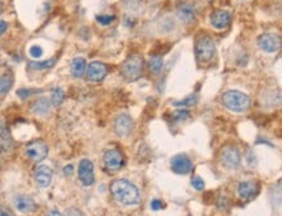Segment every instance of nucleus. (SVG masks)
Masks as SVG:
<instances>
[{
  "mask_svg": "<svg viewBox=\"0 0 282 216\" xmlns=\"http://www.w3.org/2000/svg\"><path fill=\"white\" fill-rule=\"evenodd\" d=\"M196 102H198L196 95H190L187 96L186 99L181 100V102H173V106H176V107H190V106L195 104Z\"/></svg>",
  "mask_w": 282,
  "mask_h": 216,
  "instance_id": "393cba45",
  "label": "nucleus"
},
{
  "mask_svg": "<svg viewBox=\"0 0 282 216\" xmlns=\"http://www.w3.org/2000/svg\"><path fill=\"white\" fill-rule=\"evenodd\" d=\"M0 216H15L8 207H0Z\"/></svg>",
  "mask_w": 282,
  "mask_h": 216,
  "instance_id": "473e14b6",
  "label": "nucleus"
},
{
  "mask_svg": "<svg viewBox=\"0 0 282 216\" xmlns=\"http://www.w3.org/2000/svg\"><path fill=\"white\" fill-rule=\"evenodd\" d=\"M26 155L33 162H42L48 155V146L43 141H33L26 146Z\"/></svg>",
  "mask_w": 282,
  "mask_h": 216,
  "instance_id": "0eeeda50",
  "label": "nucleus"
},
{
  "mask_svg": "<svg viewBox=\"0 0 282 216\" xmlns=\"http://www.w3.org/2000/svg\"><path fill=\"white\" fill-rule=\"evenodd\" d=\"M64 99H65V94H64L63 89H60V88L53 89V91H52V94H51V99H50L52 106L59 107L60 104L64 102Z\"/></svg>",
  "mask_w": 282,
  "mask_h": 216,
  "instance_id": "5701e85b",
  "label": "nucleus"
},
{
  "mask_svg": "<svg viewBox=\"0 0 282 216\" xmlns=\"http://www.w3.org/2000/svg\"><path fill=\"white\" fill-rule=\"evenodd\" d=\"M259 192V186L254 181H243L238 186V196L241 199H252Z\"/></svg>",
  "mask_w": 282,
  "mask_h": 216,
  "instance_id": "4468645a",
  "label": "nucleus"
},
{
  "mask_svg": "<svg viewBox=\"0 0 282 216\" xmlns=\"http://www.w3.org/2000/svg\"><path fill=\"white\" fill-rule=\"evenodd\" d=\"M111 192L116 200L123 206H134L138 204L141 200L139 189L133 182L125 179L113 181V184L111 185Z\"/></svg>",
  "mask_w": 282,
  "mask_h": 216,
  "instance_id": "f257e3e1",
  "label": "nucleus"
},
{
  "mask_svg": "<svg viewBox=\"0 0 282 216\" xmlns=\"http://www.w3.org/2000/svg\"><path fill=\"white\" fill-rule=\"evenodd\" d=\"M55 64H56L55 59H48V60L44 61H30V63H29V67L32 69H35V71H44V69L52 68Z\"/></svg>",
  "mask_w": 282,
  "mask_h": 216,
  "instance_id": "412c9836",
  "label": "nucleus"
},
{
  "mask_svg": "<svg viewBox=\"0 0 282 216\" xmlns=\"http://www.w3.org/2000/svg\"><path fill=\"white\" fill-rule=\"evenodd\" d=\"M113 20H115V17L109 16V15H99V16H96V21H98L100 25H103V26L109 25Z\"/></svg>",
  "mask_w": 282,
  "mask_h": 216,
  "instance_id": "bb28decb",
  "label": "nucleus"
},
{
  "mask_svg": "<svg viewBox=\"0 0 282 216\" xmlns=\"http://www.w3.org/2000/svg\"><path fill=\"white\" fill-rule=\"evenodd\" d=\"M171 168L177 175H187V173H190L193 164H191V160L189 159V156L185 155V154H178V155L172 158Z\"/></svg>",
  "mask_w": 282,
  "mask_h": 216,
  "instance_id": "9d476101",
  "label": "nucleus"
},
{
  "mask_svg": "<svg viewBox=\"0 0 282 216\" xmlns=\"http://www.w3.org/2000/svg\"><path fill=\"white\" fill-rule=\"evenodd\" d=\"M13 85V77L11 74H4L0 77V95H4L11 90Z\"/></svg>",
  "mask_w": 282,
  "mask_h": 216,
  "instance_id": "4be33fe9",
  "label": "nucleus"
},
{
  "mask_svg": "<svg viewBox=\"0 0 282 216\" xmlns=\"http://www.w3.org/2000/svg\"><path fill=\"white\" fill-rule=\"evenodd\" d=\"M103 163L108 172L112 173L117 172V171H120V169L123 168V154H121L119 150H115V148L107 150L103 155Z\"/></svg>",
  "mask_w": 282,
  "mask_h": 216,
  "instance_id": "423d86ee",
  "label": "nucleus"
},
{
  "mask_svg": "<svg viewBox=\"0 0 282 216\" xmlns=\"http://www.w3.org/2000/svg\"><path fill=\"white\" fill-rule=\"evenodd\" d=\"M221 102L228 108L229 111L233 112H245L250 107V98L238 90H229V91L224 92L221 96Z\"/></svg>",
  "mask_w": 282,
  "mask_h": 216,
  "instance_id": "f03ea898",
  "label": "nucleus"
},
{
  "mask_svg": "<svg viewBox=\"0 0 282 216\" xmlns=\"http://www.w3.org/2000/svg\"><path fill=\"white\" fill-rule=\"evenodd\" d=\"M142 71H143V59L139 55L129 56L121 67V73L125 77V80L129 82L138 80L142 74Z\"/></svg>",
  "mask_w": 282,
  "mask_h": 216,
  "instance_id": "20e7f679",
  "label": "nucleus"
},
{
  "mask_svg": "<svg viewBox=\"0 0 282 216\" xmlns=\"http://www.w3.org/2000/svg\"><path fill=\"white\" fill-rule=\"evenodd\" d=\"M108 68L107 65L104 63H100V61H92L88 65L86 68V74H88V78L92 82H100V81L104 80V77L107 76Z\"/></svg>",
  "mask_w": 282,
  "mask_h": 216,
  "instance_id": "9b49d317",
  "label": "nucleus"
},
{
  "mask_svg": "<svg viewBox=\"0 0 282 216\" xmlns=\"http://www.w3.org/2000/svg\"><path fill=\"white\" fill-rule=\"evenodd\" d=\"M47 216H63V214L57 211V210H52V211L48 212Z\"/></svg>",
  "mask_w": 282,
  "mask_h": 216,
  "instance_id": "f704fd0d",
  "label": "nucleus"
},
{
  "mask_svg": "<svg viewBox=\"0 0 282 216\" xmlns=\"http://www.w3.org/2000/svg\"><path fill=\"white\" fill-rule=\"evenodd\" d=\"M50 109H51V102L47 98H39V99L34 100L32 104V112L39 116L47 115Z\"/></svg>",
  "mask_w": 282,
  "mask_h": 216,
  "instance_id": "a211bd4d",
  "label": "nucleus"
},
{
  "mask_svg": "<svg viewBox=\"0 0 282 216\" xmlns=\"http://www.w3.org/2000/svg\"><path fill=\"white\" fill-rule=\"evenodd\" d=\"M29 54H30V56L34 57V59H39L42 55H43V50L39 46H32L30 50H29Z\"/></svg>",
  "mask_w": 282,
  "mask_h": 216,
  "instance_id": "cd10ccee",
  "label": "nucleus"
},
{
  "mask_svg": "<svg viewBox=\"0 0 282 216\" xmlns=\"http://www.w3.org/2000/svg\"><path fill=\"white\" fill-rule=\"evenodd\" d=\"M259 47L266 54H276L281 48V36L276 33H265L259 36Z\"/></svg>",
  "mask_w": 282,
  "mask_h": 216,
  "instance_id": "39448f33",
  "label": "nucleus"
},
{
  "mask_svg": "<svg viewBox=\"0 0 282 216\" xmlns=\"http://www.w3.org/2000/svg\"><path fill=\"white\" fill-rule=\"evenodd\" d=\"M163 65L164 59L160 55H154V56H151L150 61H148V68L154 73H159L163 69Z\"/></svg>",
  "mask_w": 282,
  "mask_h": 216,
  "instance_id": "aec40b11",
  "label": "nucleus"
},
{
  "mask_svg": "<svg viewBox=\"0 0 282 216\" xmlns=\"http://www.w3.org/2000/svg\"><path fill=\"white\" fill-rule=\"evenodd\" d=\"M86 68H88V63L84 57H76L70 63V73L76 78H82L86 73Z\"/></svg>",
  "mask_w": 282,
  "mask_h": 216,
  "instance_id": "6ab92c4d",
  "label": "nucleus"
},
{
  "mask_svg": "<svg viewBox=\"0 0 282 216\" xmlns=\"http://www.w3.org/2000/svg\"><path fill=\"white\" fill-rule=\"evenodd\" d=\"M221 162L225 167L230 169L237 168L241 164V154L234 146H228L221 152Z\"/></svg>",
  "mask_w": 282,
  "mask_h": 216,
  "instance_id": "1a4fd4ad",
  "label": "nucleus"
},
{
  "mask_svg": "<svg viewBox=\"0 0 282 216\" xmlns=\"http://www.w3.org/2000/svg\"><path fill=\"white\" fill-rule=\"evenodd\" d=\"M7 29H8V24L5 21H0V36L4 34L7 32Z\"/></svg>",
  "mask_w": 282,
  "mask_h": 216,
  "instance_id": "72a5a7b5",
  "label": "nucleus"
},
{
  "mask_svg": "<svg viewBox=\"0 0 282 216\" xmlns=\"http://www.w3.org/2000/svg\"><path fill=\"white\" fill-rule=\"evenodd\" d=\"M191 184H193V186H194L196 190H203V189H204V181H203L202 177L199 176L194 177L193 181H191Z\"/></svg>",
  "mask_w": 282,
  "mask_h": 216,
  "instance_id": "c85d7f7f",
  "label": "nucleus"
},
{
  "mask_svg": "<svg viewBox=\"0 0 282 216\" xmlns=\"http://www.w3.org/2000/svg\"><path fill=\"white\" fill-rule=\"evenodd\" d=\"M72 169H73L72 165H68V167L64 168V173H65V175H70V173H72Z\"/></svg>",
  "mask_w": 282,
  "mask_h": 216,
  "instance_id": "c9c22d12",
  "label": "nucleus"
},
{
  "mask_svg": "<svg viewBox=\"0 0 282 216\" xmlns=\"http://www.w3.org/2000/svg\"><path fill=\"white\" fill-rule=\"evenodd\" d=\"M173 117H175V120H186L189 117V112L185 109H178V111H176Z\"/></svg>",
  "mask_w": 282,
  "mask_h": 216,
  "instance_id": "c756f323",
  "label": "nucleus"
},
{
  "mask_svg": "<svg viewBox=\"0 0 282 216\" xmlns=\"http://www.w3.org/2000/svg\"><path fill=\"white\" fill-rule=\"evenodd\" d=\"M163 208V202L159 199H154L151 202V210H154V211H159V210H161Z\"/></svg>",
  "mask_w": 282,
  "mask_h": 216,
  "instance_id": "7c9ffc66",
  "label": "nucleus"
},
{
  "mask_svg": "<svg viewBox=\"0 0 282 216\" xmlns=\"http://www.w3.org/2000/svg\"><path fill=\"white\" fill-rule=\"evenodd\" d=\"M78 177L84 186H91L95 181L94 175V164L91 160L82 159L78 165Z\"/></svg>",
  "mask_w": 282,
  "mask_h": 216,
  "instance_id": "6e6552de",
  "label": "nucleus"
},
{
  "mask_svg": "<svg viewBox=\"0 0 282 216\" xmlns=\"http://www.w3.org/2000/svg\"><path fill=\"white\" fill-rule=\"evenodd\" d=\"M0 138H1V142L4 144H9L12 142L11 140V134H9V130L5 125V121L0 119Z\"/></svg>",
  "mask_w": 282,
  "mask_h": 216,
  "instance_id": "b1692460",
  "label": "nucleus"
},
{
  "mask_svg": "<svg viewBox=\"0 0 282 216\" xmlns=\"http://www.w3.org/2000/svg\"><path fill=\"white\" fill-rule=\"evenodd\" d=\"M133 126H134L133 119L127 113H121V115L116 117L115 132L117 136L126 137L133 130Z\"/></svg>",
  "mask_w": 282,
  "mask_h": 216,
  "instance_id": "f8f14e48",
  "label": "nucleus"
},
{
  "mask_svg": "<svg viewBox=\"0 0 282 216\" xmlns=\"http://www.w3.org/2000/svg\"><path fill=\"white\" fill-rule=\"evenodd\" d=\"M177 16L182 22H191V21L195 20V16H196V8H195L194 4L191 3H185V4L179 5L178 9H177Z\"/></svg>",
  "mask_w": 282,
  "mask_h": 216,
  "instance_id": "f3484780",
  "label": "nucleus"
},
{
  "mask_svg": "<svg viewBox=\"0 0 282 216\" xmlns=\"http://www.w3.org/2000/svg\"><path fill=\"white\" fill-rule=\"evenodd\" d=\"M195 55L200 64H208L216 55V46L213 39L208 36H200L195 44Z\"/></svg>",
  "mask_w": 282,
  "mask_h": 216,
  "instance_id": "7ed1b4c3",
  "label": "nucleus"
},
{
  "mask_svg": "<svg viewBox=\"0 0 282 216\" xmlns=\"http://www.w3.org/2000/svg\"><path fill=\"white\" fill-rule=\"evenodd\" d=\"M40 92V90H33V89H20V90H17V95L20 96L21 99H26L33 94H38Z\"/></svg>",
  "mask_w": 282,
  "mask_h": 216,
  "instance_id": "a878e982",
  "label": "nucleus"
},
{
  "mask_svg": "<svg viewBox=\"0 0 282 216\" xmlns=\"http://www.w3.org/2000/svg\"><path fill=\"white\" fill-rule=\"evenodd\" d=\"M67 216H82V214H81V211L78 208L72 207L67 211Z\"/></svg>",
  "mask_w": 282,
  "mask_h": 216,
  "instance_id": "2f4dec72",
  "label": "nucleus"
},
{
  "mask_svg": "<svg viewBox=\"0 0 282 216\" xmlns=\"http://www.w3.org/2000/svg\"><path fill=\"white\" fill-rule=\"evenodd\" d=\"M15 207L21 214H32L35 210V202L29 196H17L15 198Z\"/></svg>",
  "mask_w": 282,
  "mask_h": 216,
  "instance_id": "2eb2a0df",
  "label": "nucleus"
},
{
  "mask_svg": "<svg viewBox=\"0 0 282 216\" xmlns=\"http://www.w3.org/2000/svg\"><path fill=\"white\" fill-rule=\"evenodd\" d=\"M230 13L225 11V9H216V11L212 12L210 17L211 25L215 29H217V30H224L225 28H228L229 24H230Z\"/></svg>",
  "mask_w": 282,
  "mask_h": 216,
  "instance_id": "ddd939ff",
  "label": "nucleus"
},
{
  "mask_svg": "<svg viewBox=\"0 0 282 216\" xmlns=\"http://www.w3.org/2000/svg\"><path fill=\"white\" fill-rule=\"evenodd\" d=\"M34 177H35L36 184L39 185L40 188H47V186H50L52 180L51 168L47 167V165H39V167H36Z\"/></svg>",
  "mask_w": 282,
  "mask_h": 216,
  "instance_id": "dca6fc26",
  "label": "nucleus"
}]
</instances>
